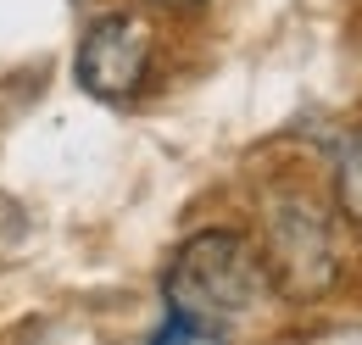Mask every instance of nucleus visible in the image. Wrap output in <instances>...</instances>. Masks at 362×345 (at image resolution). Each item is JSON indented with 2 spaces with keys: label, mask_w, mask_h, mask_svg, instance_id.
<instances>
[{
  "label": "nucleus",
  "mask_w": 362,
  "mask_h": 345,
  "mask_svg": "<svg viewBox=\"0 0 362 345\" xmlns=\"http://www.w3.org/2000/svg\"><path fill=\"white\" fill-rule=\"evenodd\" d=\"M268 262L262 251L245 240V234H195L189 245H179V257L168 262V279H162V296L168 312L195 317L206 334H223L228 323L251 317L257 306L268 301Z\"/></svg>",
  "instance_id": "nucleus-1"
},
{
  "label": "nucleus",
  "mask_w": 362,
  "mask_h": 345,
  "mask_svg": "<svg viewBox=\"0 0 362 345\" xmlns=\"http://www.w3.org/2000/svg\"><path fill=\"white\" fill-rule=\"evenodd\" d=\"M268 279L290 296H317L334 279V245H329V223L313 201H284L268 217Z\"/></svg>",
  "instance_id": "nucleus-2"
},
{
  "label": "nucleus",
  "mask_w": 362,
  "mask_h": 345,
  "mask_svg": "<svg viewBox=\"0 0 362 345\" xmlns=\"http://www.w3.org/2000/svg\"><path fill=\"white\" fill-rule=\"evenodd\" d=\"M145 67H151V28L139 23L134 11L100 17L84 34V45H78V84L90 95H100V100L134 95Z\"/></svg>",
  "instance_id": "nucleus-3"
},
{
  "label": "nucleus",
  "mask_w": 362,
  "mask_h": 345,
  "mask_svg": "<svg viewBox=\"0 0 362 345\" xmlns=\"http://www.w3.org/2000/svg\"><path fill=\"white\" fill-rule=\"evenodd\" d=\"M340 206H346V217L362 228V139L346 151V162H340Z\"/></svg>",
  "instance_id": "nucleus-4"
},
{
  "label": "nucleus",
  "mask_w": 362,
  "mask_h": 345,
  "mask_svg": "<svg viewBox=\"0 0 362 345\" xmlns=\"http://www.w3.org/2000/svg\"><path fill=\"white\" fill-rule=\"evenodd\" d=\"M162 6H201V0H162Z\"/></svg>",
  "instance_id": "nucleus-5"
}]
</instances>
